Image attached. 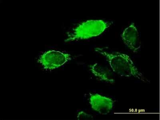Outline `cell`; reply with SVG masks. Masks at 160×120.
I'll return each instance as SVG.
<instances>
[{
  "label": "cell",
  "instance_id": "cell-1",
  "mask_svg": "<svg viewBox=\"0 0 160 120\" xmlns=\"http://www.w3.org/2000/svg\"><path fill=\"white\" fill-rule=\"evenodd\" d=\"M95 50L105 57L112 71L119 76L136 78L144 82L148 81L126 54L104 48H96Z\"/></svg>",
  "mask_w": 160,
  "mask_h": 120
},
{
  "label": "cell",
  "instance_id": "cell-2",
  "mask_svg": "<svg viewBox=\"0 0 160 120\" xmlns=\"http://www.w3.org/2000/svg\"><path fill=\"white\" fill-rule=\"evenodd\" d=\"M111 23L104 20H91L80 24L68 33L66 42L85 40L98 36L102 33Z\"/></svg>",
  "mask_w": 160,
  "mask_h": 120
},
{
  "label": "cell",
  "instance_id": "cell-3",
  "mask_svg": "<svg viewBox=\"0 0 160 120\" xmlns=\"http://www.w3.org/2000/svg\"><path fill=\"white\" fill-rule=\"evenodd\" d=\"M71 59L70 54L56 50L47 51L39 57L38 62L47 70L59 68Z\"/></svg>",
  "mask_w": 160,
  "mask_h": 120
},
{
  "label": "cell",
  "instance_id": "cell-4",
  "mask_svg": "<svg viewBox=\"0 0 160 120\" xmlns=\"http://www.w3.org/2000/svg\"><path fill=\"white\" fill-rule=\"evenodd\" d=\"M89 101L92 109L101 115L109 113L115 104L114 101L111 98L98 94H91Z\"/></svg>",
  "mask_w": 160,
  "mask_h": 120
},
{
  "label": "cell",
  "instance_id": "cell-5",
  "mask_svg": "<svg viewBox=\"0 0 160 120\" xmlns=\"http://www.w3.org/2000/svg\"><path fill=\"white\" fill-rule=\"evenodd\" d=\"M121 37L126 46L133 52H138L141 48L139 33L133 23L124 30Z\"/></svg>",
  "mask_w": 160,
  "mask_h": 120
},
{
  "label": "cell",
  "instance_id": "cell-6",
  "mask_svg": "<svg viewBox=\"0 0 160 120\" xmlns=\"http://www.w3.org/2000/svg\"><path fill=\"white\" fill-rule=\"evenodd\" d=\"M90 71L95 76L102 81L112 83L115 81L112 71L101 64L95 63L90 66Z\"/></svg>",
  "mask_w": 160,
  "mask_h": 120
}]
</instances>
